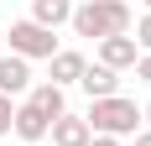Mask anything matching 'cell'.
I'll use <instances>...</instances> for the list:
<instances>
[{
    "mask_svg": "<svg viewBox=\"0 0 151 146\" xmlns=\"http://www.w3.org/2000/svg\"><path fill=\"white\" fill-rule=\"evenodd\" d=\"M47 141H52V146H89V141H94V131H89V120H83V115H73V110H68V115L52 120Z\"/></svg>",
    "mask_w": 151,
    "mask_h": 146,
    "instance_id": "8",
    "label": "cell"
},
{
    "mask_svg": "<svg viewBox=\"0 0 151 146\" xmlns=\"http://www.w3.org/2000/svg\"><path fill=\"white\" fill-rule=\"evenodd\" d=\"M26 104H31V110H42L47 120H58V115H68V89H58V84H31Z\"/></svg>",
    "mask_w": 151,
    "mask_h": 146,
    "instance_id": "10",
    "label": "cell"
},
{
    "mask_svg": "<svg viewBox=\"0 0 151 146\" xmlns=\"http://www.w3.org/2000/svg\"><path fill=\"white\" fill-rule=\"evenodd\" d=\"M141 131H151V99L141 104Z\"/></svg>",
    "mask_w": 151,
    "mask_h": 146,
    "instance_id": "15",
    "label": "cell"
},
{
    "mask_svg": "<svg viewBox=\"0 0 151 146\" xmlns=\"http://www.w3.org/2000/svg\"><path fill=\"white\" fill-rule=\"evenodd\" d=\"M141 5H146V11H151V0H141Z\"/></svg>",
    "mask_w": 151,
    "mask_h": 146,
    "instance_id": "19",
    "label": "cell"
},
{
    "mask_svg": "<svg viewBox=\"0 0 151 146\" xmlns=\"http://www.w3.org/2000/svg\"><path fill=\"white\" fill-rule=\"evenodd\" d=\"M136 78H141V84H151V52H141V58H136Z\"/></svg>",
    "mask_w": 151,
    "mask_h": 146,
    "instance_id": "14",
    "label": "cell"
},
{
    "mask_svg": "<svg viewBox=\"0 0 151 146\" xmlns=\"http://www.w3.org/2000/svg\"><path fill=\"white\" fill-rule=\"evenodd\" d=\"M89 131L94 136H115V141H125V136L141 131V104L125 99V94H109V99H89Z\"/></svg>",
    "mask_w": 151,
    "mask_h": 146,
    "instance_id": "2",
    "label": "cell"
},
{
    "mask_svg": "<svg viewBox=\"0 0 151 146\" xmlns=\"http://www.w3.org/2000/svg\"><path fill=\"white\" fill-rule=\"evenodd\" d=\"M0 94H5V99H26L31 94V63L26 58H16V52H5V58H0Z\"/></svg>",
    "mask_w": 151,
    "mask_h": 146,
    "instance_id": "4",
    "label": "cell"
},
{
    "mask_svg": "<svg viewBox=\"0 0 151 146\" xmlns=\"http://www.w3.org/2000/svg\"><path fill=\"white\" fill-rule=\"evenodd\" d=\"M136 58H141L136 37H104V42H99V58H94V63H104V68L125 73V68H136Z\"/></svg>",
    "mask_w": 151,
    "mask_h": 146,
    "instance_id": "7",
    "label": "cell"
},
{
    "mask_svg": "<svg viewBox=\"0 0 151 146\" xmlns=\"http://www.w3.org/2000/svg\"><path fill=\"white\" fill-rule=\"evenodd\" d=\"M136 47H141V52H151V11L136 21Z\"/></svg>",
    "mask_w": 151,
    "mask_h": 146,
    "instance_id": "12",
    "label": "cell"
},
{
    "mask_svg": "<svg viewBox=\"0 0 151 146\" xmlns=\"http://www.w3.org/2000/svg\"><path fill=\"white\" fill-rule=\"evenodd\" d=\"M73 37H94V42H104V37H130V5L125 0H83L73 5Z\"/></svg>",
    "mask_w": 151,
    "mask_h": 146,
    "instance_id": "1",
    "label": "cell"
},
{
    "mask_svg": "<svg viewBox=\"0 0 151 146\" xmlns=\"http://www.w3.org/2000/svg\"><path fill=\"white\" fill-rule=\"evenodd\" d=\"M89 146H120V141H115V136H94Z\"/></svg>",
    "mask_w": 151,
    "mask_h": 146,
    "instance_id": "16",
    "label": "cell"
},
{
    "mask_svg": "<svg viewBox=\"0 0 151 146\" xmlns=\"http://www.w3.org/2000/svg\"><path fill=\"white\" fill-rule=\"evenodd\" d=\"M78 89H83L89 99H109V94H120V73L104 68V63H89L83 78H78Z\"/></svg>",
    "mask_w": 151,
    "mask_h": 146,
    "instance_id": "9",
    "label": "cell"
},
{
    "mask_svg": "<svg viewBox=\"0 0 151 146\" xmlns=\"http://www.w3.org/2000/svg\"><path fill=\"white\" fill-rule=\"evenodd\" d=\"M136 146H151V131H136Z\"/></svg>",
    "mask_w": 151,
    "mask_h": 146,
    "instance_id": "17",
    "label": "cell"
},
{
    "mask_svg": "<svg viewBox=\"0 0 151 146\" xmlns=\"http://www.w3.org/2000/svg\"><path fill=\"white\" fill-rule=\"evenodd\" d=\"M47 68H52V78H47V84L73 89L78 78H83V68H89V58H83V52H73V47H58V52L47 58Z\"/></svg>",
    "mask_w": 151,
    "mask_h": 146,
    "instance_id": "5",
    "label": "cell"
},
{
    "mask_svg": "<svg viewBox=\"0 0 151 146\" xmlns=\"http://www.w3.org/2000/svg\"><path fill=\"white\" fill-rule=\"evenodd\" d=\"M47 131H52V120H47L42 110H31L26 99L16 104V120H11V136H16V141H26V146H37V141H47Z\"/></svg>",
    "mask_w": 151,
    "mask_h": 146,
    "instance_id": "6",
    "label": "cell"
},
{
    "mask_svg": "<svg viewBox=\"0 0 151 146\" xmlns=\"http://www.w3.org/2000/svg\"><path fill=\"white\" fill-rule=\"evenodd\" d=\"M11 120H16V99L0 94V136H11Z\"/></svg>",
    "mask_w": 151,
    "mask_h": 146,
    "instance_id": "13",
    "label": "cell"
},
{
    "mask_svg": "<svg viewBox=\"0 0 151 146\" xmlns=\"http://www.w3.org/2000/svg\"><path fill=\"white\" fill-rule=\"evenodd\" d=\"M5 52H16V58H26V63H47L52 52H58V31H47L37 26V21H11V31H5Z\"/></svg>",
    "mask_w": 151,
    "mask_h": 146,
    "instance_id": "3",
    "label": "cell"
},
{
    "mask_svg": "<svg viewBox=\"0 0 151 146\" xmlns=\"http://www.w3.org/2000/svg\"><path fill=\"white\" fill-rule=\"evenodd\" d=\"M31 21L47 26V31L68 26V21H73V0H31Z\"/></svg>",
    "mask_w": 151,
    "mask_h": 146,
    "instance_id": "11",
    "label": "cell"
},
{
    "mask_svg": "<svg viewBox=\"0 0 151 146\" xmlns=\"http://www.w3.org/2000/svg\"><path fill=\"white\" fill-rule=\"evenodd\" d=\"M0 58H5V31H0Z\"/></svg>",
    "mask_w": 151,
    "mask_h": 146,
    "instance_id": "18",
    "label": "cell"
}]
</instances>
